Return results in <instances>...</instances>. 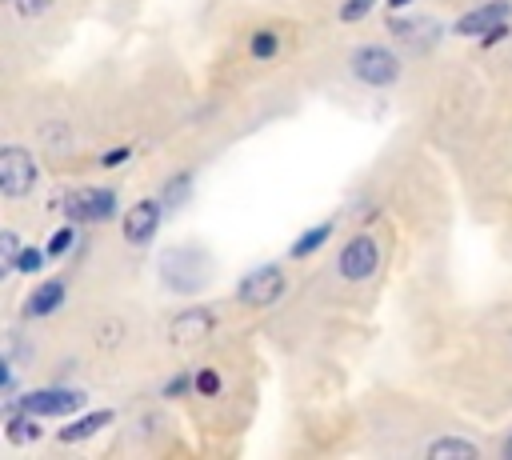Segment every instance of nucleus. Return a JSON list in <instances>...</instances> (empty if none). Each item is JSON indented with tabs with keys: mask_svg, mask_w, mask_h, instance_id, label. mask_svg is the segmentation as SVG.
Listing matches in <instances>:
<instances>
[{
	"mask_svg": "<svg viewBox=\"0 0 512 460\" xmlns=\"http://www.w3.org/2000/svg\"><path fill=\"white\" fill-rule=\"evenodd\" d=\"M56 264H52V256H48V248H44V240H28L24 244V252H20V260H16V280H36V276H44V272H52Z\"/></svg>",
	"mask_w": 512,
	"mask_h": 460,
	"instance_id": "22",
	"label": "nucleus"
},
{
	"mask_svg": "<svg viewBox=\"0 0 512 460\" xmlns=\"http://www.w3.org/2000/svg\"><path fill=\"white\" fill-rule=\"evenodd\" d=\"M52 188V164L36 152V144L20 132H4L0 140V208L24 224L44 220V196Z\"/></svg>",
	"mask_w": 512,
	"mask_h": 460,
	"instance_id": "10",
	"label": "nucleus"
},
{
	"mask_svg": "<svg viewBox=\"0 0 512 460\" xmlns=\"http://www.w3.org/2000/svg\"><path fill=\"white\" fill-rule=\"evenodd\" d=\"M56 328L84 348L96 384L128 380V376L152 368L156 312L140 300V292L132 288V280L96 276V288L92 292H80V300L72 304V312Z\"/></svg>",
	"mask_w": 512,
	"mask_h": 460,
	"instance_id": "2",
	"label": "nucleus"
},
{
	"mask_svg": "<svg viewBox=\"0 0 512 460\" xmlns=\"http://www.w3.org/2000/svg\"><path fill=\"white\" fill-rule=\"evenodd\" d=\"M24 368L8 356V352H0V400H16L20 392H24Z\"/></svg>",
	"mask_w": 512,
	"mask_h": 460,
	"instance_id": "24",
	"label": "nucleus"
},
{
	"mask_svg": "<svg viewBox=\"0 0 512 460\" xmlns=\"http://www.w3.org/2000/svg\"><path fill=\"white\" fill-rule=\"evenodd\" d=\"M392 260V240L376 220H348L344 232L332 240V248L320 256V268H312L296 284V300L304 312H344L352 316L356 308H368L372 296L380 292Z\"/></svg>",
	"mask_w": 512,
	"mask_h": 460,
	"instance_id": "5",
	"label": "nucleus"
},
{
	"mask_svg": "<svg viewBox=\"0 0 512 460\" xmlns=\"http://www.w3.org/2000/svg\"><path fill=\"white\" fill-rule=\"evenodd\" d=\"M472 52H480V56H484V60H488V64H492V68L512 84V28H508V32H500L492 44H480V48H472Z\"/></svg>",
	"mask_w": 512,
	"mask_h": 460,
	"instance_id": "23",
	"label": "nucleus"
},
{
	"mask_svg": "<svg viewBox=\"0 0 512 460\" xmlns=\"http://www.w3.org/2000/svg\"><path fill=\"white\" fill-rule=\"evenodd\" d=\"M184 408L144 392L132 404H124L120 424L112 428V448L116 456H172L188 452L184 444Z\"/></svg>",
	"mask_w": 512,
	"mask_h": 460,
	"instance_id": "11",
	"label": "nucleus"
},
{
	"mask_svg": "<svg viewBox=\"0 0 512 460\" xmlns=\"http://www.w3.org/2000/svg\"><path fill=\"white\" fill-rule=\"evenodd\" d=\"M296 272L284 256H272V260H256L248 264L232 288H228V304L236 316H248V320H268L276 316L292 296H296Z\"/></svg>",
	"mask_w": 512,
	"mask_h": 460,
	"instance_id": "13",
	"label": "nucleus"
},
{
	"mask_svg": "<svg viewBox=\"0 0 512 460\" xmlns=\"http://www.w3.org/2000/svg\"><path fill=\"white\" fill-rule=\"evenodd\" d=\"M380 12H384V0H336L328 12V24L332 32H356V28L376 24Z\"/></svg>",
	"mask_w": 512,
	"mask_h": 460,
	"instance_id": "21",
	"label": "nucleus"
},
{
	"mask_svg": "<svg viewBox=\"0 0 512 460\" xmlns=\"http://www.w3.org/2000/svg\"><path fill=\"white\" fill-rule=\"evenodd\" d=\"M148 272L156 296L164 304H180V300L212 296L220 280V260L204 236H176L156 244V252L148 256Z\"/></svg>",
	"mask_w": 512,
	"mask_h": 460,
	"instance_id": "8",
	"label": "nucleus"
},
{
	"mask_svg": "<svg viewBox=\"0 0 512 460\" xmlns=\"http://www.w3.org/2000/svg\"><path fill=\"white\" fill-rule=\"evenodd\" d=\"M128 200H124V188L108 176H96V180H76V184H56L48 188L44 196V216L52 220H76L92 232H112L116 220L124 216Z\"/></svg>",
	"mask_w": 512,
	"mask_h": 460,
	"instance_id": "12",
	"label": "nucleus"
},
{
	"mask_svg": "<svg viewBox=\"0 0 512 460\" xmlns=\"http://www.w3.org/2000/svg\"><path fill=\"white\" fill-rule=\"evenodd\" d=\"M312 72L328 76L340 92L360 96V100H392L400 92L416 88V76L424 72L384 28L368 24L356 32H336L324 36L316 56H312Z\"/></svg>",
	"mask_w": 512,
	"mask_h": 460,
	"instance_id": "6",
	"label": "nucleus"
},
{
	"mask_svg": "<svg viewBox=\"0 0 512 460\" xmlns=\"http://www.w3.org/2000/svg\"><path fill=\"white\" fill-rule=\"evenodd\" d=\"M52 348H56V328L28 324V320H20V316H8L4 336H0V352H8L28 376H40V372H44Z\"/></svg>",
	"mask_w": 512,
	"mask_h": 460,
	"instance_id": "16",
	"label": "nucleus"
},
{
	"mask_svg": "<svg viewBox=\"0 0 512 460\" xmlns=\"http://www.w3.org/2000/svg\"><path fill=\"white\" fill-rule=\"evenodd\" d=\"M92 400V384H68V380H36L28 384L16 400H0V404H16L48 424H60L68 416H76L80 408H88Z\"/></svg>",
	"mask_w": 512,
	"mask_h": 460,
	"instance_id": "15",
	"label": "nucleus"
},
{
	"mask_svg": "<svg viewBox=\"0 0 512 460\" xmlns=\"http://www.w3.org/2000/svg\"><path fill=\"white\" fill-rule=\"evenodd\" d=\"M488 456L492 460H512V416L488 432Z\"/></svg>",
	"mask_w": 512,
	"mask_h": 460,
	"instance_id": "25",
	"label": "nucleus"
},
{
	"mask_svg": "<svg viewBox=\"0 0 512 460\" xmlns=\"http://www.w3.org/2000/svg\"><path fill=\"white\" fill-rule=\"evenodd\" d=\"M232 304L200 296V300H180L164 304L156 312V352L168 360H192L204 348H212L220 336L232 332Z\"/></svg>",
	"mask_w": 512,
	"mask_h": 460,
	"instance_id": "9",
	"label": "nucleus"
},
{
	"mask_svg": "<svg viewBox=\"0 0 512 460\" xmlns=\"http://www.w3.org/2000/svg\"><path fill=\"white\" fill-rule=\"evenodd\" d=\"M332 4H336V0H284V8H296V12H304V16H308V12L328 16V12H332Z\"/></svg>",
	"mask_w": 512,
	"mask_h": 460,
	"instance_id": "27",
	"label": "nucleus"
},
{
	"mask_svg": "<svg viewBox=\"0 0 512 460\" xmlns=\"http://www.w3.org/2000/svg\"><path fill=\"white\" fill-rule=\"evenodd\" d=\"M120 412H124V408H116V404H96V408L88 404V408H80L76 416L60 420V424L52 428L48 448L76 452V448H84V444H92V440H100V436H112V428L120 424Z\"/></svg>",
	"mask_w": 512,
	"mask_h": 460,
	"instance_id": "17",
	"label": "nucleus"
},
{
	"mask_svg": "<svg viewBox=\"0 0 512 460\" xmlns=\"http://www.w3.org/2000/svg\"><path fill=\"white\" fill-rule=\"evenodd\" d=\"M356 424L368 452L408 456V460H452V456H488V436L464 420L452 404L376 388L356 408Z\"/></svg>",
	"mask_w": 512,
	"mask_h": 460,
	"instance_id": "3",
	"label": "nucleus"
},
{
	"mask_svg": "<svg viewBox=\"0 0 512 460\" xmlns=\"http://www.w3.org/2000/svg\"><path fill=\"white\" fill-rule=\"evenodd\" d=\"M84 0H4L0 4V40H4V72L16 64H32L48 56L80 16Z\"/></svg>",
	"mask_w": 512,
	"mask_h": 460,
	"instance_id": "7",
	"label": "nucleus"
},
{
	"mask_svg": "<svg viewBox=\"0 0 512 460\" xmlns=\"http://www.w3.org/2000/svg\"><path fill=\"white\" fill-rule=\"evenodd\" d=\"M80 292H84V268L80 264H60L56 272H44V276L28 280V288L16 300L12 316H20L28 324L56 328L72 312V304L80 300Z\"/></svg>",
	"mask_w": 512,
	"mask_h": 460,
	"instance_id": "14",
	"label": "nucleus"
},
{
	"mask_svg": "<svg viewBox=\"0 0 512 460\" xmlns=\"http://www.w3.org/2000/svg\"><path fill=\"white\" fill-rule=\"evenodd\" d=\"M28 232H32V224H24L16 216L0 220V284L4 288L16 280V260H20V252L28 244Z\"/></svg>",
	"mask_w": 512,
	"mask_h": 460,
	"instance_id": "20",
	"label": "nucleus"
},
{
	"mask_svg": "<svg viewBox=\"0 0 512 460\" xmlns=\"http://www.w3.org/2000/svg\"><path fill=\"white\" fill-rule=\"evenodd\" d=\"M324 32L312 36V24L304 12L272 4L244 12L224 40L212 48V100H236V96H264L272 88H288V72L312 68V56L320 48Z\"/></svg>",
	"mask_w": 512,
	"mask_h": 460,
	"instance_id": "1",
	"label": "nucleus"
},
{
	"mask_svg": "<svg viewBox=\"0 0 512 460\" xmlns=\"http://www.w3.org/2000/svg\"><path fill=\"white\" fill-rule=\"evenodd\" d=\"M460 0H384V12H408V8H444L452 12Z\"/></svg>",
	"mask_w": 512,
	"mask_h": 460,
	"instance_id": "26",
	"label": "nucleus"
},
{
	"mask_svg": "<svg viewBox=\"0 0 512 460\" xmlns=\"http://www.w3.org/2000/svg\"><path fill=\"white\" fill-rule=\"evenodd\" d=\"M188 364H192V388L184 400V420L200 436L220 444L244 436L260 408V356L252 340L232 328Z\"/></svg>",
	"mask_w": 512,
	"mask_h": 460,
	"instance_id": "4",
	"label": "nucleus"
},
{
	"mask_svg": "<svg viewBox=\"0 0 512 460\" xmlns=\"http://www.w3.org/2000/svg\"><path fill=\"white\" fill-rule=\"evenodd\" d=\"M200 168H204V160H200V156H180V160H168V164L156 172L152 192L160 196V204H164L168 220H176V216L196 200Z\"/></svg>",
	"mask_w": 512,
	"mask_h": 460,
	"instance_id": "18",
	"label": "nucleus"
},
{
	"mask_svg": "<svg viewBox=\"0 0 512 460\" xmlns=\"http://www.w3.org/2000/svg\"><path fill=\"white\" fill-rule=\"evenodd\" d=\"M344 224H348V212H344V208H340V212H328V216H320V220H312V224H304V228L288 240L284 260H288L292 268H308V264H316V260L332 248V240L344 232Z\"/></svg>",
	"mask_w": 512,
	"mask_h": 460,
	"instance_id": "19",
	"label": "nucleus"
}]
</instances>
